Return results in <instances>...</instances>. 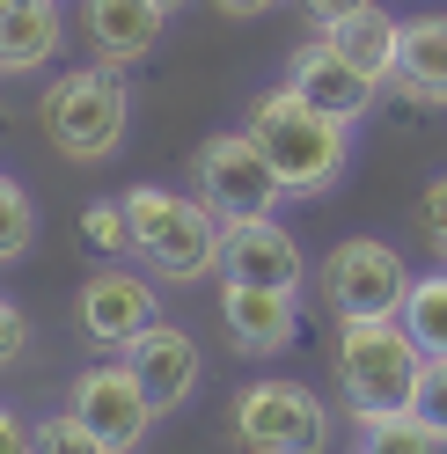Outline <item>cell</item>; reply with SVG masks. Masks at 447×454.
I'll return each mask as SVG.
<instances>
[{"label":"cell","instance_id":"cell-11","mask_svg":"<svg viewBox=\"0 0 447 454\" xmlns=\"http://www.w3.org/2000/svg\"><path fill=\"white\" fill-rule=\"evenodd\" d=\"M286 89L301 96V103H316L323 118H338V125H359L374 110V96H381V81L374 74H359L352 59L330 37H309L294 51V67H286Z\"/></svg>","mask_w":447,"mask_h":454},{"label":"cell","instance_id":"cell-12","mask_svg":"<svg viewBox=\"0 0 447 454\" xmlns=\"http://www.w3.org/2000/svg\"><path fill=\"white\" fill-rule=\"evenodd\" d=\"M118 359L132 366V381H139V395L154 403V418H161V411H184L191 395H199V345H191V330H176V323L139 330Z\"/></svg>","mask_w":447,"mask_h":454},{"label":"cell","instance_id":"cell-5","mask_svg":"<svg viewBox=\"0 0 447 454\" xmlns=\"http://www.w3.org/2000/svg\"><path fill=\"white\" fill-rule=\"evenodd\" d=\"M330 403L309 381H249L235 395V447L242 454H330Z\"/></svg>","mask_w":447,"mask_h":454},{"label":"cell","instance_id":"cell-3","mask_svg":"<svg viewBox=\"0 0 447 454\" xmlns=\"http://www.w3.org/2000/svg\"><path fill=\"white\" fill-rule=\"evenodd\" d=\"M125 227H132V257L154 278L199 286L220 271V213L191 191H161V184H132L125 198Z\"/></svg>","mask_w":447,"mask_h":454},{"label":"cell","instance_id":"cell-10","mask_svg":"<svg viewBox=\"0 0 447 454\" xmlns=\"http://www.w3.org/2000/svg\"><path fill=\"white\" fill-rule=\"evenodd\" d=\"M67 411H74L81 425H89V433H96L110 454H132L139 440H147V425H154V403L139 395L132 366H89V374L74 381Z\"/></svg>","mask_w":447,"mask_h":454},{"label":"cell","instance_id":"cell-28","mask_svg":"<svg viewBox=\"0 0 447 454\" xmlns=\"http://www.w3.org/2000/svg\"><path fill=\"white\" fill-rule=\"evenodd\" d=\"M213 8H220V15H235V22H249V15H264L271 0H213Z\"/></svg>","mask_w":447,"mask_h":454},{"label":"cell","instance_id":"cell-25","mask_svg":"<svg viewBox=\"0 0 447 454\" xmlns=\"http://www.w3.org/2000/svg\"><path fill=\"white\" fill-rule=\"evenodd\" d=\"M22 352H30V316H22V308H15L8 294H0V374H8V366H15Z\"/></svg>","mask_w":447,"mask_h":454},{"label":"cell","instance_id":"cell-15","mask_svg":"<svg viewBox=\"0 0 447 454\" xmlns=\"http://www.w3.org/2000/svg\"><path fill=\"white\" fill-rule=\"evenodd\" d=\"M67 51L59 0H8L0 8V74H44Z\"/></svg>","mask_w":447,"mask_h":454},{"label":"cell","instance_id":"cell-20","mask_svg":"<svg viewBox=\"0 0 447 454\" xmlns=\"http://www.w3.org/2000/svg\"><path fill=\"white\" fill-rule=\"evenodd\" d=\"M30 242H37V206L15 176H0V264L30 257Z\"/></svg>","mask_w":447,"mask_h":454},{"label":"cell","instance_id":"cell-4","mask_svg":"<svg viewBox=\"0 0 447 454\" xmlns=\"http://www.w3.org/2000/svg\"><path fill=\"white\" fill-rule=\"evenodd\" d=\"M37 125L44 139L59 147L67 161H110L132 132V81L125 67H74V74H51L44 96H37Z\"/></svg>","mask_w":447,"mask_h":454},{"label":"cell","instance_id":"cell-23","mask_svg":"<svg viewBox=\"0 0 447 454\" xmlns=\"http://www.w3.org/2000/svg\"><path fill=\"white\" fill-rule=\"evenodd\" d=\"M37 454H110V447H103L74 411H51V418L37 425Z\"/></svg>","mask_w":447,"mask_h":454},{"label":"cell","instance_id":"cell-30","mask_svg":"<svg viewBox=\"0 0 447 454\" xmlns=\"http://www.w3.org/2000/svg\"><path fill=\"white\" fill-rule=\"evenodd\" d=\"M0 8H8V0H0Z\"/></svg>","mask_w":447,"mask_h":454},{"label":"cell","instance_id":"cell-21","mask_svg":"<svg viewBox=\"0 0 447 454\" xmlns=\"http://www.w3.org/2000/svg\"><path fill=\"white\" fill-rule=\"evenodd\" d=\"M81 242H89V257H125V249H132V227H125V206H118V198H110V206H89V213H81Z\"/></svg>","mask_w":447,"mask_h":454},{"label":"cell","instance_id":"cell-24","mask_svg":"<svg viewBox=\"0 0 447 454\" xmlns=\"http://www.w3.org/2000/svg\"><path fill=\"white\" fill-rule=\"evenodd\" d=\"M418 235H426V249L447 264V176H433L426 198H418Z\"/></svg>","mask_w":447,"mask_h":454},{"label":"cell","instance_id":"cell-6","mask_svg":"<svg viewBox=\"0 0 447 454\" xmlns=\"http://www.w3.org/2000/svg\"><path fill=\"white\" fill-rule=\"evenodd\" d=\"M316 294L338 323H359V316H396L404 294H411V264L404 249H388L381 235H352L323 257L316 271Z\"/></svg>","mask_w":447,"mask_h":454},{"label":"cell","instance_id":"cell-9","mask_svg":"<svg viewBox=\"0 0 447 454\" xmlns=\"http://www.w3.org/2000/svg\"><path fill=\"white\" fill-rule=\"evenodd\" d=\"M220 278H228V286H264V294H301L309 257H301L294 227H278V213L228 220L220 227Z\"/></svg>","mask_w":447,"mask_h":454},{"label":"cell","instance_id":"cell-17","mask_svg":"<svg viewBox=\"0 0 447 454\" xmlns=\"http://www.w3.org/2000/svg\"><path fill=\"white\" fill-rule=\"evenodd\" d=\"M330 44L345 51V59L359 67V74H374L381 89H388V74H396V37H404V22L396 15H381V8H367V15H352V22H338V30H323Z\"/></svg>","mask_w":447,"mask_h":454},{"label":"cell","instance_id":"cell-18","mask_svg":"<svg viewBox=\"0 0 447 454\" xmlns=\"http://www.w3.org/2000/svg\"><path fill=\"white\" fill-rule=\"evenodd\" d=\"M396 323L411 330V345L426 352V359H447V271L411 278V294H404V308H396Z\"/></svg>","mask_w":447,"mask_h":454},{"label":"cell","instance_id":"cell-19","mask_svg":"<svg viewBox=\"0 0 447 454\" xmlns=\"http://www.w3.org/2000/svg\"><path fill=\"white\" fill-rule=\"evenodd\" d=\"M352 454H447L440 440H426V425H418L411 411L396 418H374V425H359V447Z\"/></svg>","mask_w":447,"mask_h":454},{"label":"cell","instance_id":"cell-1","mask_svg":"<svg viewBox=\"0 0 447 454\" xmlns=\"http://www.w3.org/2000/svg\"><path fill=\"white\" fill-rule=\"evenodd\" d=\"M242 132L257 139V154L271 161V176H278L286 198H323V191H338V176L352 168V125L323 118V110L301 103L294 89L257 96Z\"/></svg>","mask_w":447,"mask_h":454},{"label":"cell","instance_id":"cell-29","mask_svg":"<svg viewBox=\"0 0 447 454\" xmlns=\"http://www.w3.org/2000/svg\"><path fill=\"white\" fill-rule=\"evenodd\" d=\"M154 8H161V15H176V8H184V0H154Z\"/></svg>","mask_w":447,"mask_h":454},{"label":"cell","instance_id":"cell-14","mask_svg":"<svg viewBox=\"0 0 447 454\" xmlns=\"http://www.w3.org/2000/svg\"><path fill=\"white\" fill-rule=\"evenodd\" d=\"M161 15L154 0H81V37L103 67H139L161 44Z\"/></svg>","mask_w":447,"mask_h":454},{"label":"cell","instance_id":"cell-2","mask_svg":"<svg viewBox=\"0 0 447 454\" xmlns=\"http://www.w3.org/2000/svg\"><path fill=\"white\" fill-rule=\"evenodd\" d=\"M330 374H338V395H345L352 425H374V418L411 411L418 374H426V352L411 345V330L396 316H359V323H338Z\"/></svg>","mask_w":447,"mask_h":454},{"label":"cell","instance_id":"cell-8","mask_svg":"<svg viewBox=\"0 0 447 454\" xmlns=\"http://www.w3.org/2000/svg\"><path fill=\"white\" fill-rule=\"evenodd\" d=\"M154 308H161L154 278H139L125 264H96L89 278H81V294H74V323H81V337H89L96 352H125L139 330L161 323Z\"/></svg>","mask_w":447,"mask_h":454},{"label":"cell","instance_id":"cell-27","mask_svg":"<svg viewBox=\"0 0 447 454\" xmlns=\"http://www.w3.org/2000/svg\"><path fill=\"white\" fill-rule=\"evenodd\" d=\"M0 454H37V425L0 403Z\"/></svg>","mask_w":447,"mask_h":454},{"label":"cell","instance_id":"cell-22","mask_svg":"<svg viewBox=\"0 0 447 454\" xmlns=\"http://www.w3.org/2000/svg\"><path fill=\"white\" fill-rule=\"evenodd\" d=\"M411 418L426 425V440L447 447V359H426V374H418V395H411Z\"/></svg>","mask_w":447,"mask_h":454},{"label":"cell","instance_id":"cell-13","mask_svg":"<svg viewBox=\"0 0 447 454\" xmlns=\"http://www.w3.org/2000/svg\"><path fill=\"white\" fill-rule=\"evenodd\" d=\"M220 330L242 359H278L301 337V294H264V286H228L220 278Z\"/></svg>","mask_w":447,"mask_h":454},{"label":"cell","instance_id":"cell-7","mask_svg":"<svg viewBox=\"0 0 447 454\" xmlns=\"http://www.w3.org/2000/svg\"><path fill=\"white\" fill-rule=\"evenodd\" d=\"M199 198L220 213V227L228 220H264L278 213V176H271V161L257 154V139L249 132H220L199 147Z\"/></svg>","mask_w":447,"mask_h":454},{"label":"cell","instance_id":"cell-16","mask_svg":"<svg viewBox=\"0 0 447 454\" xmlns=\"http://www.w3.org/2000/svg\"><path fill=\"white\" fill-rule=\"evenodd\" d=\"M396 89L411 103H426L440 110L447 103V15H411L404 22V37H396Z\"/></svg>","mask_w":447,"mask_h":454},{"label":"cell","instance_id":"cell-26","mask_svg":"<svg viewBox=\"0 0 447 454\" xmlns=\"http://www.w3.org/2000/svg\"><path fill=\"white\" fill-rule=\"evenodd\" d=\"M301 8H309V22H316V37H323V30H338V22H352V15H367L374 0H301Z\"/></svg>","mask_w":447,"mask_h":454}]
</instances>
